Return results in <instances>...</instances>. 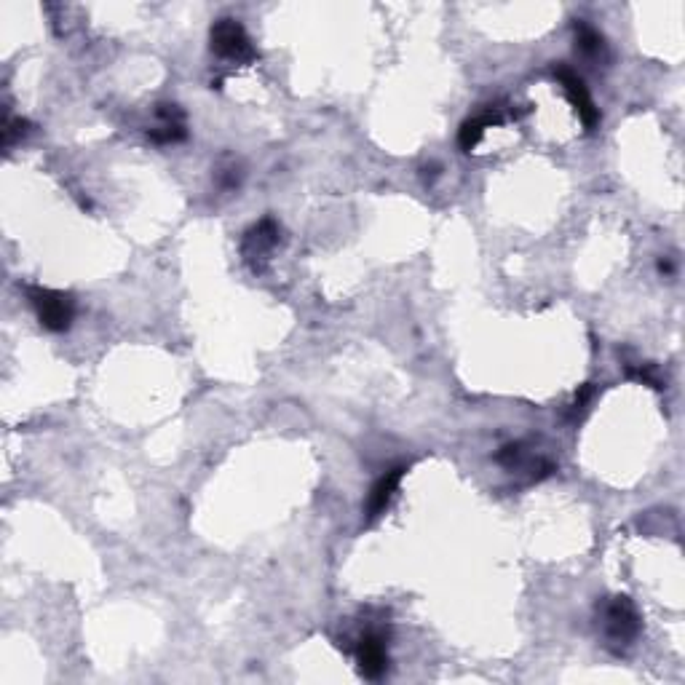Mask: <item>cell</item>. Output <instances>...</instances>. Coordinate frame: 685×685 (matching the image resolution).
I'll list each match as a JSON object with an SVG mask.
<instances>
[{"mask_svg": "<svg viewBox=\"0 0 685 685\" xmlns=\"http://www.w3.org/2000/svg\"><path fill=\"white\" fill-rule=\"evenodd\" d=\"M600 621H603L605 645L613 653L627 651L640 635V613L629 597H608L603 603Z\"/></svg>", "mask_w": 685, "mask_h": 685, "instance_id": "obj_1", "label": "cell"}, {"mask_svg": "<svg viewBox=\"0 0 685 685\" xmlns=\"http://www.w3.org/2000/svg\"><path fill=\"white\" fill-rule=\"evenodd\" d=\"M27 300L38 314V322L51 332H67L75 319V300L67 292L46 287H27Z\"/></svg>", "mask_w": 685, "mask_h": 685, "instance_id": "obj_2", "label": "cell"}, {"mask_svg": "<svg viewBox=\"0 0 685 685\" xmlns=\"http://www.w3.org/2000/svg\"><path fill=\"white\" fill-rule=\"evenodd\" d=\"M209 41H212V51L217 57L228 59V62H255L257 51L249 41L247 30L236 22V19H220L212 25V33H209Z\"/></svg>", "mask_w": 685, "mask_h": 685, "instance_id": "obj_3", "label": "cell"}, {"mask_svg": "<svg viewBox=\"0 0 685 685\" xmlns=\"http://www.w3.org/2000/svg\"><path fill=\"white\" fill-rule=\"evenodd\" d=\"M356 661H359V672L370 680L386 675L388 669V632L380 627L367 629L359 637L356 645Z\"/></svg>", "mask_w": 685, "mask_h": 685, "instance_id": "obj_4", "label": "cell"}, {"mask_svg": "<svg viewBox=\"0 0 685 685\" xmlns=\"http://www.w3.org/2000/svg\"><path fill=\"white\" fill-rule=\"evenodd\" d=\"M554 78H557L562 89H565L570 105L576 108L578 118H581L586 129L592 132V129L600 124V110L595 108V100H592V94H589V89H586L584 78H581L578 73H573L568 65L554 67Z\"/></svg>", "mask_w": 685, "mask_h": 685, "instance_id": "obj_5", "label": "cell"}, {"mask_svg": "<svg viewBox=\"0 0 685 685\" xmlns=\"http://www.w3.org/2000/svg\"><path fill=\"white\" fill-rule=\"evenodd\" d=\"M281 241V225L273 220V217H263L260 223L252 225L247 233H244V241H241V252H244V260H247L255 271L263 268V260H268L276 244Z\"/></svg>", "mask_w": 685, "mask_h": 685, "instance_id": "obj_6", "label": "cell"}, {"mask_svg": "<svg viewBox=\"0 0 685 685\" xmlns=\"http://www.w3.org/2000/svg\"><path fill=\"white\" fill-rule=\"evenodd\" d=\"M158 126L150 129V140L158 142V145H174V142H182L188 137V129H185V113H182L177 105H158L156 110Z\"/></svg>", "mask_w": 685, "mask_h": 685, "instance_id": "obj_7", "label": "cell"}, {"mask_svg": "<svg viewBox=\"0 0 685 685\" xmlns=\"http://www.w3.org/2000/svg\"><path fill=\"white\" fill-rule=\"evenodd\" d=\"M405 471V466H394V469L386 471V474L372 485L370 496H367V520H378L380 514L386 512L388 504H391V498H394V493L399 490V482L405 477Z\"/></svg>", "mask_w": 685, "mask_h": 685, "instance_id": "obj_8", "label": "cell"}, {"mask_svg": "<svg viewBox=\"0 0 685 685\" xmlns=\"http://www.w3.org/2000/svg\"><path fill=\"white\" fill-rule=\"evenodd\" d=\"M504 108H498V105H490L487 110H482L479 116H471L469 121H463L461 126V134H458V145H461L463 153H471V150L477 148V142L482 140V134H485V129H490V126H496L504 121V113H501Z\"/></svg>", "mask_w": 685, "mask_h": 685, "instance_id": "obj_9", "label": "cell"}, {"mask_svg": "<svg viewBox=\"0 0 685 685\" xmlns=\"http://www.w3.org/2000/svg\"><path fill=\"white\" fill-rule=\"evenodd\" d=\"M576 41H578V49L584 51L586 57H600V54L605 51L603 35L597 33L595 27L586 25V22H578L576 25Z\"/></svg>", "mask_w": 685, "mask_h": 685, "instance_id": "obj_10", "label": "cell"}, {"mask_svg": "<svg viewBox=\"0 0 685 685\" xmlns=\"http://www.w3.org/2000/svg\"><path fill=\"white\" fill-rule=\"evenodd\" d=\"M27 132H30V121H25V118H9L6 126H3V142H6V145H14V142L22 140Z\"/></svg>", "mask_w": 685, "mask_h": 685, "instance_id": "obj_11", "label": "cell"}, {"mask_svg": "<svg viewBox=\"0 0 685 685\" xmlns=\"http://www.w3.org/2000/svg\"><path fill=\"white\" fill-rule=\"evenodd\" d=\"M592 397H595V386H592V383H586V386L584 388H581V391H578V394H576V405H573V413H584V410H586V405H589V399H592Z\"/></svg>", "mask_w": 685, "mask_h": 685, "instance_id": "obj_12", "label": "cell"}]
</instances>
